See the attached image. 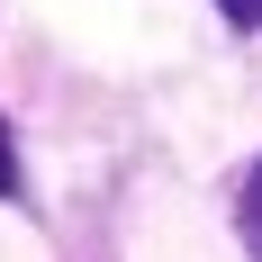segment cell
<instances>
[{
    "mask_svg": "<svg viewBox=\"0 0 262 262\" xmlns=\"http://www.w3.org/2000/svg\"><path fill=\"white\" fill-rule=\"evenodd\" d=\"M244 244L262 253V163H253V181H244Z\"/></svg>",
    "mask_w": 262,
    "mask_h": 262,
    "instance_id": "obj_1",
    "label": "cell"
},
{
    "mask_svg": "<svg viewBox=\"0 0 262 262\" xmlns=\"http://www.w3.org/2000/svg\"><path fill=\"white\" fill-rule=\"evenodd\" d=\"M217 9H226L235 27H262V0H217Z\"/></svg>",
    "mask_w": 262,
    "mask_h": 262,
    "instance_id": "obj_2",
    "label": "cell"
},
{
    "mask_svg": "<svg viewBox=\"0 0 262 262\" xmlns=\"http://www.w3.org/2000/svg\"><path fill=\"white\" fill-rule=\"evenodd\" d=\"M0 190H18V154H9V127H0Z\"/></svg>",
    "mask_w": 262,
    "mask_h": 262,
    "instance_id": "obj_3",
    "label": "cell"
}]
</instances>
